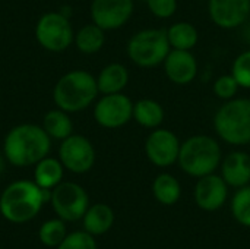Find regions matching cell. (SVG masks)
Instances as JSON below:
<instances>
[{
	"instance_id": "cell-1",
	"label": "cell",
	"mask_w": 250,
	"mask_h": 249,
	"mask_svg": "<svg viewBox=\"0 0 250 249\" xmlns=\"http://www.w3.org/2000/svg\"><path fill=\"white\" fill-rule=\"evenodd\" d=\"M51 138L42 126L22 123L12 128L3 141V156L15 167L35 166L48 156Z\"/></svg>"
},
{
	"instance_id": "cell-2",
	"label": "cell",
	"mask_w": 250,
	"mask_h": 249,
	"mask_svg": "<svg viewBox=\"0 0 250 249\" xmlns=\"http://www.w3.org/2000/svg\"><path fill=\"white\" fill-rule=\"evenodd\" d=\"M50 197L51 191L41 189L34 181H16L0 195V213L7 222L22 225L32 220Z\"/></svg>"
},
{
	"instance_id": "cell-3",
	"label": "cell",
	"mask_w": 250,
	"mask_h": 249,
	"mask_svg": "<svg viewBox=\"0 0 250 249\" xmlns=\"http://www.w3.org/2000/svg\"><path fill=\"white\" fill-rule=\"evenodd\" d=\"M97 78L92 73L75 69L64 73L53 88L54 104L67 112L78 113L88 109L98 95Z\"/></svg>"
},
{
	"instance_id": "cell-4",
	"label": "cell",
	"mask_w": 250,
	"mask_h": 249,
	"mask_svg": "<svg viewBox=\"0 0 250 249\" xmlns=\"http://www.w3.org/2000/svg\"><path fill=\"white\" fill-rule=\"evenodd\" d=\"M221 161L220 144L208 135H193L180 145L177 163L190 176L202 178L215 172Z\"/></svg>"
},
{
	"instance_id": "cell-5",
	"label": "cell",
	"mask_w": 250,
	"mask_h": 249,
	"mask_svg": "<svg viewBox=\"0 0 250 249\" xmlns=\"http://www.w3.org/2000/svg\"><path fill=\"white\" fill-rule=\"evenodd\" d=\"M214 128L227 144H250V98L227 100L214 116Z\"/></svg>"
},
{
	"instance_id": "cell-6",
	"label": "cell",
	"mask_w": 250,
	"mask_h": 249,
	"mask_svg": "<svg viewBox=\"0 0 250 249\" xmlns=\"http://www.w3.org/2000/svg\"><path fill=\"white\" fill-rule=\"evenodd\" d=\"M171 47L167 29L148 28L136 32L127 43L129 59L141 68H154L164 63Z\"/></svg>"
},
{
	"instance_id": "cell-7",
	"label": "cell",
	"mask_w": 250,
	"mask_h": 249,
	"mask_svg": "<svg viewBox=\"0 0 250 249\" xmlns=\"http://www.w3.org/2000/svg\"><path fill=\"white\" fill-rule=\"evenodd\" d=\"M35 38L47 51L60 53L69 48L75 34L69 18L60 12L44 13L35 25Z\"/></svg>"
},
{
	"instance_id": "cell-8",
	"label": "cell",
	"mask_w": 250,
	"mask_h": 249,
	"mask_svg": "<svg viewBox=\"0 0 250 249\" xmlns=\"http://www.w3.org/2000/svg\"><path fill=\"white\" fill-rule=\"evenodd\" d=\"M50 204L63 222H76L83 217L89 207L86 191L75 182H60L51 189Z\"/></svg>"
},
{
	"instance_id": "cell-9",
	"label": "cell",
	"mask_w": 250,
	"mask_h": 249,
	"mask_svg": "<svg viewBox=\"0 0 250 249\" xmlns=\"http://www.w3.org/2000/svg\"><path fill=\"white\" fill-rule=\"evenodd\" d=\"M95 122L105 129H117L133 119V103L123 92L104 94L94 106Z\"/></svg>"
},
{
	"instance_id": "cell-10",
	"label": "cell",
	"mask_w": 250,
	"mask_h": 249,
	"mask_svg": "<svg viewBox=\"0 0 250 249\" xmlns=\"http://www.w3.org/2000/svg\"><path fill=\"white\" fill-rule=\"evenodd\" d=\"M59 160L72 173H86L95 163V148L83 135H69L60 142Z\"/></svg>"
},
{
	"instance_id": "cell-11",
	"label": "cell",
	"mask_w": 250,
	"mask_h": 249,
	"mask_svg": "<svg viewBox=\"0 0 250 249\" xmlns=\"http://www.w3.org/2000/svg\"><path fill=\"white\" fill-rule=\"evenodd\" d=\"M180 141L173 131L155 128L145 141V154L157 167L174 164L180 153Z\"/></svg>"
},
{
	"instance_id": "cell-12",
	"label": "cell",
	"mask_w": 250,
	"mask_h": 249,
	"mask_svg": "<svg viewBox=\"0 0 250 249\" xmlns=\"http://www.w3.org/2000/svg\"><path fill=\"white\" fill-rule=\"evenodd\" d=\"M133 0H92L91 18L104 31L122 28L133 15Z\"/></svg>"
},
{
	"instance_id": "cell-13",
	"label": "cell",
	"mask_w": 250,
	"mask_h": 249,
	"mask_svg": "<svg viewBox=\"0 0 250 249\" xmlns=\"http://www.w3.org/2000/svg\"><path fill=\"white\" fill-rule=\"evenodd\" d=\"M208 13L217 26L233 29L249 18L250 0H209Z\"/></svg>"
},
{
	"instance_id": "cell-14",
	"label": "cell",
	"mask_w": 250,
	"mask_h": 249,
	"mask_svg": "<svg viewBox=\"0 0 250 249\" xmlns=\"http://www.w3.org/2000/svg\"><path fill=\"white\" fill-rule=\"evenodd\" d=\"M163 65L166 76L177 85H188L198 75V60L190 50L171 48Z\"/></svg>"
},
{
	"instance_id": "cell-15",
	"label": "cell",
	"mask_w": 250,
	"mask_h": 249,
	"mask_svg": "<svg viewBox=\"0 0 250 249\" xmlns=\"http://www.w3.org/2000/svg\"><path fill=\"white\" fill-rule=\"evenodd\" d=\"M196 204L205 211H215L221 208L227 200V183L221 176L214 173L199 178L195 189Z\"/></svg>"
},
{
	"instance_id": "cell-16",
	"label": "cell",
	"mask_w": 250,
	"mask_h": 249,
	"mask_svg": "<svg viewBox=\"0 0 250 249\" xmlns=\"http://www.w3.org/2000/svg\"><path fill=\"white\" fill-rule=\"evenodd\" d=\"M223 179L227 185L243 188L250 182V156L243 151L229 154L221 167Z\"/></svg>"
},
{
	"instance_id": "cell-17",
	"label": "cell",
	"mask_w": 250,
	"mask_h": 249,
	"mask_svg": "<svg viewBox=\"0 0 250 249\" xmlns=\"http://www.w3.org/2000/svg\"><path fill=\"white\" fill-rule=\"evenodd\" d=\"M129 84V70L122 63H110L97 76L98 91L104 94L122 92Z\"/></svg>"
},
{
	"instance_id": "cell-18",
	"label": "cell",
	"mask_w": 250,
	"mask_h": 249,
	"mask_svg": "<svg viewBox=\"0 0 250 249\" xmlns=\"http://www.w3.org/2000/svg\"><path fill=\"white\" fill-rule=\"evenodd\" d=\"M63 164L59 158L44 157L35 164L34 169V182L41 189H53L63 181Z\"/></svg>"
},
{
	"instance_id": "cell-19",
	"label": "cell",
	"mask_w": 250,
	"mask_h": 249,
	"mask_svg": "<svg viewBox=\"0 0 250 249\" xmlns=\"http://www.w3.org/2000/svg\"><path fill=\"white\" fill-rule=\"evenodd\" d=\"M82 219L85 232L91 233L92 236H97L104 235L111 229L114 223V213L105 204H94L92 207H88Z\"/></svg>"
},
{
	"instance_id": "cell-20",
	"label": "cell",
	"mask_w": 250,
	"mask_h": 249,
	"mask_svg": "<svg viewBox=\"0 0 250 249\" xmlns=\"http://www.w3.org/2000/svg\"><path fill=\"white\" fill-rule=\"evenodd\" d=\"M133 119L142 128L155 129L164 120V109L152 98H142L133 103Z\"/></svg>"
},
{
	"instance_id": "cell-21",
	"label": "cell",
	"mask_w": 250,
	"mask_h": 249,
	"mask_svg": "<svg viewBox=\"0 0 250 249\" xmlns=\"http://www.w3.org/2000/svg\"><path fill=\"white\" fill-rule=\"evenodd\" d=\"M42 129L51 139H66L73 134V123L69 117V113L62 109L48 110L42 117Z\"/></svg>"
},
{
	"instance_id": "cell-22",
	"label": "cell",
	"mask_w": 250,
	"mask_h": 249,
	"mask_svg": "<svg viewBox=\"0 0 250 249\" xmlns=\"http://www.w3.org/2000/svg\"><path fill=\"white\" fill-rule=\"evenodd\" d=\"M73 43L81 53L85 54L98 53L105 43V31L98 25H95L94 22L88 23L75 34Z\"/></svg>"
},
{
	"instance_id": "cell-23",
	"label": "cell",
	"mask_w": 250,
	"mask_h": 249,
	"mask_svg": "<svg viewBox=\"0 0 250 249\" xmlns=\"http://www.w3.org/2000/svg\"><path fill=\"white\" fill-rule=\"evenodd\" d=\"M167 37L171 48L176 50H192L199 38L198 29L190 22H176L167 29Z\"/></svg>"
},
{
	"instance_id": "cell-24",
	"label": "cell",
	"mask_w": 250,
	"mask_h": 249,
	"mask_svg": "<svg viewBox=\"0 0 250 249\" xmlns=\"http://www.w3.org/2000/svg\"><path fill=\"white\" fill-rule=\"evenodd\" d=\"M152 194L155 197V200L164 205H173L179 201L180 194H182V188L179 181L168 175V173H163L160 176H157V179L152 183Z\"/></svg>"
},
{
	"instance_id": "cell-25",
	"label": "cell",
	"mask_w": 250,
	"mask_h": 249,
	"mask_svg": "<svg viewBox=\"0 0 250 249\" xmlns=\"http://www.w3.org/2000/svg\"><path fill=\"white\" fill-rule=\"evenodd\" d=\"M40 241L42 245L50 247V248H57L63 239L67 236L66 233V226L62 219H53L41 225L40 227Z\"/></svg>"
},
{
	"instance_id": "cell-26",
	"label": "cell",
	"mask_w": 250,
	"mask_h": 249,
	"mask_svg": "<svg viewBox=\"0 0 250 249\" xmlns=\"http://www.w3.org/2000/svg\"><path fill=\"white\" fill-rule=\"evenodd\" d=\"M234 219L243 226H250V186H243L234 195L231 203Z\"/></svg>"
},
{
	"instance_id": "cell-27",
	"label": "cell",
	"mask_w": 250,
	"mask_h": 249,
	"mask_svg": "<svg viewBox=\"0 0 250 249\" xmlns=\"http://www.w3.org/2000/svg\"><path fill=\"white\" fill-rule=\"evenodd\" d=\"M231 75L236 78L240 88L250 90V50L240 53L231 66Z\"/></svg>"
},
{
	"instance_id": "cell-28",
	"label": "cell",
	"mask_w": 250,
	"mask_h": 249,
	"mask_svg": "<svg viewBox=\"0 0 250 249\" xmlns=\"http://www.w3.org/2000/svg\"><path fill=\"white\" fill-rule=\"evenodd\" d=\"M57 249H97L94 236L88 232L69 233Z\"/></svg>"
},
{
	"instance_id": "cell-29",
	"label": "cell",
	"mask_w": 250,
	"mask_h": 249,
	"mask_svg": "<svg viewBox=\"0 0 250 249\" xmlns=\"http://www.w3.org/2000/svg\"><path fill=\"white\" fill-rule=\"evenodd\" d=\"M239 88H240V85L237 84V81L233 75H221L220 78L215 79L214 87H212L215 95L226 101L234 98Z\"/></svg>"
},
{
	"instance_id": "cell-30",
	"label": "cell",
	"mask_w": 250,
	"mask_h": 249,
	"mask_svg": "<svg viewBox=\"0 0 250 249\" xmlns=\"http://www.w3.org/2000/svg\"><path fill=\"white\" fill-rule=\"evenodd\" d=\"M149 12L160 19L171 18L177 10V0H145Z\"/></svg>"
},
{
	"instance_id": "cell-31",
	"label": "cell",
	"mask_w": 250,
	"mask_h": 249,
	"mask_svg": "<svg viewBox=\"0 0 250 249\" xmlns=\"http://www.w3.org/2000/svg\"><path fill=\"white\" fill-rule=\"evenodd\" d=\"M3 170H4V158L0 156V175L3 173Z\"/></svg>"
}]
</instances>
